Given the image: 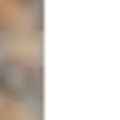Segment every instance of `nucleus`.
<instances>
[{"instance_id":"f257e3e1","label":"nucleus","mask_w":120,"mask_h":120,"mask_svg":"<svg viewBox=\"0 0 120 120\" xmlns=\"http://www.w3.org/2000/svg\"><path fill=\"white\" fill-rule=\"evenodd\" d=\"M0 98L4 102H36L40 98V71L27 58H0Z\"/></svg>"}]
</instances>
